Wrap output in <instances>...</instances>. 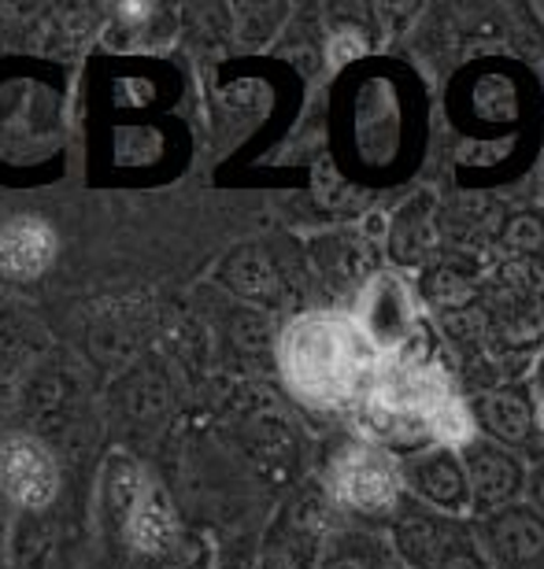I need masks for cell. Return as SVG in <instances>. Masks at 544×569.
Returning a JSON list of instances; mask_svg holds the SVG:
<instances>
[{
	"instance_id": "obj_1",
	"label": "cell",
	"mask_w": 544,
	"mask_h": 569,
	"mask_svg": "<svg viewBox=\"0 0 544 569\" xmlns=\"http://www.w3.org/2000/svg\"><path fill=\"white\" fill-rule=\"evenodd\" d=\"M281 367L304 400L337 407L378 389L382 356L356 322L337 315H308L281 340Z\"/></svg>"
},
{
	"instance_id": "obj_2",
	"label": "cell",
	"mask_w": 544,
	"mask_h": 569,
	"mask_svg": "<svg viewBox=\"0 0 544 569\" xmlns=\"http://www.w3.org/2000/svg\"><path fill=\"white\" fill-rule=\"evenodd\" d=\"M0 485L22 507H44L56 496L52 455L30 437H11L0 443Z\"/></svg>"
},
{
	"instance_id": "obj_3",
	"label": "cell",
	"mask_w": 544,
	"mask_h": 569,
	"mask_svg": "<svg viewBox=\"0 0 544 569\" xmlns=\"http://www.w3.org/2000/svg\"><path fill=\"white\" fill-rule=\"evenodd\" d=\"M334 485H337V496H342L348 507L382 510L385 503H393V496H396V470L382 451L356 448L337 462Z\"/></svg>"
},
{
	"instance_id": "obj_4",
	"label": "cell",
	"mask_w": 544,
	"mask_h": 569,
	"mask_svg": "<svg viewBox=\"0 0 544 569\" xmlns=\"http://www.w3.org/2000/svg\"><path fill=\"white\" fill-rule=\"evenodd\" d=\"M56 256V233L41 219H11L0 226V270L8 278H38Z\"/></svg>"
},
{
	"instance_id": "obj_5",
	"label": "cell",
	"mask_w": 544,
	"mask_h": 569,
	"mask_svg": "<svg viewBox=\"0 0 544 569\" xmlns=\"http://www.w3.org/2000/svg\"><path fill=\"white\" fill-rule=\"evenodd\" d=\"M130 532H133V543H138V548L160 551L175 537V521L164 510L160 499H145V503H138V515L130 521Z\"/></svg>"
},
{
	"instance_id": "obj_6",
	"label": "cell",
	"mask_w": 544,
	"mask_h": 569,
	"mask_svg": "<svg viewBox=\"0 0 544 569\" xmlns=\"http://www.w3.org/2000/svg\"><path fill=\"white\" fill-rule=\"evenodd\" d=\"M429 432L441 440H448V443H459V440H467L471 437V415L463 411V403L459 400H448L437 407L434 415H429Z\"/></svg>"
},
{
	"instance_id": "obj_7",
	"label": "cell",
	"mask_w": 544,
	"mask_h": 569,
	"mask_svg": "<svg viewBox=\"0 0 544 569\" xmlns=\"http://www.w3.org/2000/svg\"><path fill=\"white\" fill-rule=\"evenodd\" d=\"M541 426H544V403H541Z\"/></svg>"
}]
</instances>
